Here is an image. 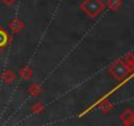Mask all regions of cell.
<instances>
[{
	"instance_id": "6da1fadb",
	"label": "cell",
	"mask_w": 134,
	"mask_h": 126,
	"mask_svg": "<svg viewBox=\"0 0 134 126\" xmlns=\"http://www.w3.org/2000/svg\"><path fill=\"white\" fill-rule=\"evenodd\" d=\"M7 42H8V36H7V33L3 32V30H0V49L4 47Z\"/></svg>"
}]
</instances>
